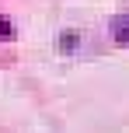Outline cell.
<instances>
[{
	"instance_id": "obj_1",
	"label": "cell",
	"mask_w": 129,
	"mask_h": 133,
	"mask_svg": "<svg viewBox=\"0 0 129 133\" xmlns=\"http://www.w3.org/2000/svg\"><path fill=\"white\" fill-rule=\"evenodd\" d=\"M115 39H119V42H129V18H122V21L115 25Z\"/></svg>"
},
{
	"instance_id": "obj_2",
	"label": "cell",
	"mask_w": 129,
	"mask_h": 133,
	"mask_svg": "<svg viewBox=\"0 0 129 133\" xmlns=\"http://www.w3.org/2000/svg\"><path fill=\"white\" fill-rule=\"evenodd\" d=\"M11 35H14V25H11L7 18H0V42H7Z\"/></svg>"
}]
</instances>
